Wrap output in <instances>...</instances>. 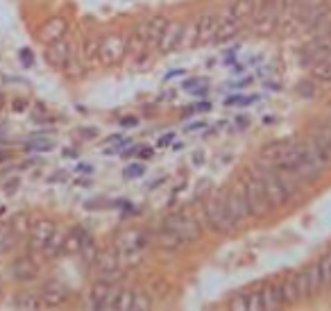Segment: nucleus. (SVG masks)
I'll list each match as a JSON object with an SVG mask.
<instances>
[{
  "label": "nucleus",
  "instance_id": "obj_54",
  "mask_svg": "<svg viewBox=\"0 0 331 311\" xmlns=\"http://www.w3.org/2000/svg\"><path fill=\"white\" fill-rule=\"evenodd\" d=\"M184 70H170L168 75H166V80H170V78H177V75H182Z\"/></svg>",
  "mask_w": 331,
  "mask_h": 311
},
{
  "label": "nucleus",
  "instance_id": "obj_47",
  "mask_svg": "<svg viewBox=\"0 0 331 311\" xmlns=\"http://www.w3.org/2000/svg\"><path fill=\"white\" fill-rule=\"evenodd\" d=\"M204 120H195V123H188L186 128H184V132H195V130H204Z\"/></svg>",
  "mask_w": 331,
  "mask_h": 311
},
{
  "label": "nucleus",
  "instance_id": "obj_48",
  "mask_svg": "<svg viewBox=\"0 0 331 311\" xmlns=\"http://www.w3.org/2000/svg\"><path fill=\"white\" fill-rule=\"evenodd\" d=\"M136 123H139V118H134V116H125V118H120V125H123V128H134Z\"/></svg>",
  "mask_w": 331,
  "mask_h": 311
},
{
  "label": "nucleus",
  "instance_id": "obj_2",
  "mask_svg": "<svg viewBox=\"0 0 331 311\" xmlns=\"http://www.w3.org/2000/svg\"><path fill=\"white\" fill-rule=\"evenodd\" d=\"M241 188L245 193L247 200V209H250V216L254 218H266L272 212V204L266 196V188L263 182L259 178V170L254 166H247L241 175Z\"/></svg>",
  "mask_w": 331,
  "mask_h": 311
},
{
  "label": "nucleus",
  "instance_id": "obj_1",
  "mask_svg": "<svg viewBox=\"0 0 331 311\" xmlns=\"http://www.w3.org/2000/svg\"><path fill=\"white\" fill-rule=\"evenodd\" d=\"M295 157H297L295 173L300 175V178H304L307 182L320 178V175L325 173V168L329 166V162H327L325 154L320 152V148L313 144L311 136L295 141Z\"/></svg>",
  "mask_w": 331,
  "mask_h": 311
},
{
  "label": "nucleus",
  "instance_id": "obj_3",
  "mask_svg": "<svg viewBox=\"0 0 331 311\" xmlns=\"http://www.w3.org/2000/svg\"><path fill=\"white\" fill-rule=\"evenodd\" d=\"M286 7H288V0H257L254 14H252V32L257 36L275 34Z\"/></svg>",
  "mask_w": 331,
  "mask_h": 311
},
{
  "label": "nucleus",
  "instance_id": "obj_39",
  "mask_svg": "<svg viewBox=\"0 0 331 311\" xmlns=\"http://www.w3.org/2000/svg\"><path fill=\"white\" fill-rule=\"evenodd\" d=\"M254 96H243V94H238V96H232V98H227V104H238V107H245V104H252L254 102Z\"/></svg>",
  "mask_w": 331,
  "mask_h": 311
},
{
  "label": "nucleus",
  "instance_id": "obj_53",
  "mask_svg": "<svg viewBox=\"0 0 331 311\" xmlns=\"http://www.w3.org/2000/svg\"><path fill=\"white\" fill-rule=\"evenodd\" d=\"M77 170H82V173H91L93 168H91V166H86V164H79V166H77Z\"/></svg>",
  "mask_w": 331,
  "mask_h": 311
},
{
  "label": "nucleus",
  "instance_id": "obj_5",
  "mask_svg": "<svg viewBox=\"0 0 331 311\" xmlns=\"http://www.w3.org/2000/svg\"><path fill=\"white\" fill-rule=\"evenodd\" d=\"M257 170H259V178H261V182H263V188H266V196H268V200H270L272 209H282L291 198H288V193L284 191L277 170L272 166H266V164H257Z\"/></svg>",
  "mask_w": 331,
  "mask_h": 311
},
{
  "label": "nucleus",
  "instance_id": "obj_22",
  "mask_svg": "<svg viewBox=\"0 0 331 311\" xmlns=\"http://www.w3.org/2000/svg\"><path fill=\"white\" fill-rule=\"evenodd\" d=\"M182 32H184V25L182 23H168V28L163 30L161 39H159L157 48L161 50L163 54L173 52V50L179 48V39H182Z\"/></svg>",
  "mask_w": 331,
  "mask_h": 311
},
{
  "label": "nucleus",
  "instance_id": "obj_33",
  "mask_svg": "<svg viewBox=\"0 0 331 311\" xmlns=\"http://www.w3.org/2000/svg\"><path fill=\"white\" fill-rule=\"evenodd\" d=\"M134 304V291H127V288H120L118 300H116V309L118 311H129Z\"/></svg>",
  "mask_w": 331,
  "mask_h": 311
},
{
  "label": "nucleus",
  "instance_id": "obj_40",
  "mask_svg": "<svg viewBox=\"0 0 331 311\" xmlns=\"http://www.w3.org/2000/svg\"><path fill=\"white\" fill-rule=\"evenodd\" d=\"M204 84H202V80H198V78H191V80H184L182 82V89L184 91H191V94H195L198 89H202Z\"/></svg>",
  "mask_w": 331,
  "mask_h": 311
},
{
  "label": "nucleus",
  "instance_id": "obj_45",
  "mask_svg": "<svg viewBox=\"0 0 331 311\" xmlns=\"http://www.w3.org/2000/svg\"><path fill=\"white\" fill-rule=\"evenodd\" d=\"M20 60H23V66H32V64H34V54H32V50L30 48L20 50Z\"/></svg>",
  "mask_w": 331,
  "mask_h": 311
},
{
  "label": "nucleus",
  "instance_id": "obj_14",
  "mask_svg": "<svg viewBox=\"0 0 331 311\" xmlns=\"http://www.w3.org/2000/svg\"><path fill=\"white\" fill-rule=\"evenodd\" d=\"M68 286H66L61 280H48L43 282V286H41V302L43 306L48 309H54V306H61L66 300H68Z\"/></svg>",
  "mask_w": 331,
  "mask_h": 311
},
{
  "label": "nucleus",
  "instance_id": "obj_30",
  "mask_svg": "<svg viewBox=\"0 0 331 311\" xmlns=\"http://www.w3.org/2000/svg\"><path fill=\"white\" fill-rule=\"evenodd\" d=\"M234 10H236V16L247 23V20H252V14H254V5H257V0H236L232 2Z\"/></svg>",
  "mask_w": 331,
  "mask_h": 311
},
{
  "label": "nucleus",
  "instance_id": "obj_10",
  "mask_svg": "<svg viewBox=\"0 0 331 311\" xmlns=\"http://www.w3.org/2000/svg\"><path fill=\"white\" fill-rule=\"evenodd\" d=\"M293 148H295V141H293V138H279V141H272V144H268V146L261 148V152H259V164L279 168L288 159V154L293 152Z\"/></svg>",
  "mask_w": 331,
  "mask_h": 311
},
{
  "label": "nucleus",
  "instance_id": "obj_11",
  "mask_svg": "<svg viewBox=\"0 0 331 311\" xmlns=\"http://www.w3.org/2000/svg\"><path fill=\"white\" fill-rule=\"evenodd\" d=\"M302 64L304 66H318L322 62H329L331 60V36H316L311 44L302 46Z\"/></svg>",
  "mask_w": 331,
  "mask_h": 311
},
{
  "label": "nucleus",
  "instance_id": "obj_25",
  "mask_svg": "<svg viewBox=\"0 0 331 311\" xmlns=\"http://www.w3.org/2000/svg\"><path fill=\"white\" fill-rule=\"evenodd\" d=\"M79 254L84 259L86 266H93L95 257H98V248H95V238L91 234H86V230L82 232V241H79Z\"/></svg>",
  "mask_w": 331,
  "mask_h": 311
},
{
  "label": "nucleus",
  "instance_id": "obj_35",
  "mask_svg": "<svg viewBox=\"0 0 331 311\" xmlns=\"http://www.w3.org/2000/svg\"><path fill=\"white\" fill-rule=\"evenodd\" d=\"M311 132L320 134V136H325L327 141H331V116H329V118H320L318 123H313Z\"/></svg>",
  "mask_w": 331,
  "mask_h": 311
},
{
  "label": "nucleus",
  "instance_id": "obj_20",
  "mask_svg": "<svg viewBox=\"0 0 331 311\" xmlns=\"http://www.w3.org/2000/svg\"><path fill=\"white\" fill-rule=\"evenodd\" d=\"M11 277L16 282H34L39 277V266L32 257H18L11 264Z\"/></svg>",
  "mask_w": 331,
  "mask_h": 311
},
{
  "label": "nucleus",
  "instance_id": "obj_38",
  "mask_svg": "<svg viewBox=\"0 0 331 311\" xmlns=\"http://www.w3.org/2000/svg\"><path fill=\"white\" fill-rule=\"evenodd\" d=\"M229 309H234V311H247V296L245 293H238V296H234L232 298V302H229Z\"/></svg>",
  "mask_w": 331,
  "mask_h": 311
},
{
  "label": "nucleus",
  "instance_id": "obj_4",
  "mask_svg": "<svg viewBox=\"0 0 331 311\" xmlns=\"http://www.w3.org/2000/svg\"><path fill=\"white\" fill-rule=\"evenodd\" d=\"M204 216H207V225L218 234H232L236 230L234 220L229 218V212L225 207L223 196H213L204 204Z\"/></svg>",
  "mask_w": 331,
  "mask_h": 311
},
{
  "label": "nucleus",
  "instance_id": "obj_56",
  "mask_svg": "<svg viewBox=\"0 0 331 311\" xmlns=\"http://www.w3.org/2000/svg\"><path fill=\"white\" fill-rule=\"evenodd\" d=\"M322 2H325V5H327V7H331V0H322Z\"/></svg>",
  "mask_w": 331,
  "mask_h": 311
},
{
  "label": "nucleus",
  "instance_id": "obj_41",
  "mask_svg": "<svg viewBox=\"0 0 331 311\" xmlns=\"http://www.w3.org/2000/svg\"><path fill=\"white\" fill-rule=\"evenodd\" d=\"M297 91H300V96H304V98H313V96H316V86H313V82H309V80H304V82L297 86Z\"/></svg>",
  "mask_w": 331,
  "mask_h": 311
},
{
  "label": "nucleus",
  "instance_id": "obj_34",
  "mask_svg": "<svg viewBox=\"0 0 331 311\" xmlns=\"http://www.w3.org/2000/svg\"><path fill=\"white\" fill-rule=\"evenodd\" d=\"M152 306V302H150V296L143 291H134V304H132V311H145Z\"/></svg>",
  "mask_w": 331,
  "mask_h": 311
},
{
  "label": "nucleus",
  "instance_id": "obj_13",
  "mask_svg": "<svg viewBox=\"0 0 331 311\" xmlns=\"http://www.w3.org/2000/svg\"><path fill=\"white\" fill-rule=\"evenodd\" d=\"M54 230H57V222L48 220V218H43V220H39V222L32 225V228H30V238H27V250H30V254L45 250V246L50 243Z\"/></svg>",
  "mask_w": 331,
  "mask_h": 311
},
{
  "label": "nucleus",
  "instance_id": "obj_43",
  "mask_svg": "<svg viewBox=\"0 0 331 311\" xmlns=\"http://www.w3.org/2000/svg\"><path fill=\"white\" fill-rule=\"evenodd\" d=\"M11 228L16 230V232H27V216L25 214H18V216L14 218V225Z\"/></svg>",
  "mask_w": 331,
  "mask_h": 311
},
{
  "label": "nucleus",
  "instance_id": "obj_32",
  "mask_svg": "<svg viewBox=\"0 0 331 311\" xmlns=\"http://www.w3.org/2000/svg\"><path fill=\"white\" fill-rule=\"evenodd\" d=\"M311 75L320 82H331V60L329 62H322V64L313 66L311 68Z\"/></svg>",
  "mask_w": 331,
  "mask_h": 311
},
{
  "label": "nucleus",
  "instance_id": "obj_24",
  "mask_svg": "<svg viewBox=\"0 0 331 311\" xmlns=\"http://www.w3.org/2000/svg\"><path fill=\"white\" fill-rule=\"evenodd\" d=\"M16 309H25V311H36L43 306L41 302V293H30V291H20L16 293V302H14Z\"/></svg>",
  "mask_w": 331,
  "mask_h": 311
},
{
  "label": "nucleus",
  "instance_id": "obj_12",
  "mask_svg": "<svg viewBox=\"0 0 331 311\" xmlns=\"http://www.w3.org/2000/svg\"><path fill=\"white\" fill-rule=\"evenodd\" d=\"M220 14V25H218V32H216V44H227V41H232L234 36L238 34V32L243 30V20L236 16V10H234V5H227L223 12H218Z\"/></svg>",
  "mask_w": 331,
  "mask_h": 311
},
{
  "label": "nucleus",
  "instance_id": "obj_15",
  "mask_svg": "<svg viewBox=\"0 0 331 311\" xmlns=\"http://www.w3.org/2000/svg\"><path fill=\"white\" fill-rule=\"evenodd\" d=\"M218 25H220V14L216 10H209L195 20V30H198V46H207L216 39Z\"/></svg>",
  "mask_w": 331,
  "mask_h": 311
},
{
  "label": "nucleus",
  "instance_id": "obj_28",
  "mask_svg": "<svg viewBox=\"0 0 331 311\" xmlns=\"http://www.w3.org/2000/svg\"><path fill=\"white\" fill-rule=\"evenodd\" d=\"M64 238H66V232H59V228L54 230L52 238H50V243L45 246V250H43L45 257H48V259H54L57 254H61V248H64Z\"/></svg>",
  "mask_w": 331,
  "mask_h": 311
},
{
  "label": "nucleus",
  "instance_id": "obj_55",
  "mask_svg": "<svg viewBox=\"0 0 331 311\" xmlns=\"http://www.w3.org/2000/svg\"><path fill=\"white\" fill-rule=\"evenodd\" d=\"M14 109H16V112H20V109H25V100H20V102H14Z\"/></svg>",
  "mask_w": 331,
  "mask_h": 311
},
{
  "label": "nucleus",
  "instance_id": "obj_49",
  "mask_svg": "<svg viewBox=\"0 0 331 311\" xmlns=\"http://www.w3.org/2000/svg\"><path fill=\"white\" fill-rule=\"evenodd\" d=\"M173 136H175V134H166V136H161V138H159V141H157V144H159V148H166V146H170V144H173Z\"/></svg>",
  "mask_w": 331,
  "mask_h": 311
},
{
  "label": "nucleus",
  "instance_id": "obj_21",
  "mask_svg": "<svg viewBox=\"0 0 331 311\" xmlns=\"http://www.w3.org/2000/svg\"><path fill=\"white\" fill-rule=\"evenodd\" d=\"M261 300H263V309L266 311H277L284 306V298H282V286L279 282H266L261 286Z\"/></svg>",
  "mask_w": 331,
  "mask_h": 311
},
{
  "label": "nucleus",
  "instance_id": "obj_51",
  "mask_svg": "<svg viewBox=\"0 0 331 311\" xmlns=\"http://www.w3.org/2000/svg\"><path fill=\"white\" fill-rule=\"evenodd\" d=\"M202 162H204V154H202V152H195V154H193V164H195V166H200Z\"/></svg>",
  "mask_w": 331,
  "mask_h": 311
},
{
  "label": "nucleus",
  "instance_id": "obj_26",
  "mask_svg": "<svg viewBox=\"0 0 331 311\" xmlns=\"http://www.w3.org/2000/svg\"><path fill=\"white\" fill-rule=\"evenodd\" d=\"M154 243H157L159 248H163V250H177V248L182 246V238H179L175 232H170L168 228H161L157 232V236H154Z\"/></svg>",
  "mask_w": 331,
  "mask_h": 311
},
{
  "label": "nucleus",
  "instance_id": "obj_18",
  "mask_svg": "<svg viewBox=\"0 0 331 311\" xmlns=\"http://www.w3.org/2000/svg\"><path fill=\"white\" fill-rule=\"evenodd\" d=\"M66 30H68L66 20L61 18V16H54V18H48L43 25H41L36 36H39L41 44H52V41H57V39H64Z\"/></svg>",
  "mask_w": 331,
  "mask_h": 311
},
{
  "label": "nucleus",
  "instance_id": "obj_27",
  "mask_svg": "<svg viewBox=\"0 0 331 311\" xmlns=\"http://www.w3.org/2000/svg\"><path fill=\"white\" fill-rule=\"evenodd\" d=\"M282 286V298H284V304H295L300 302V293H297V284H295V275H288L279 282Z\"/></svg>",
  "mask_w": 331,
  "mask_h": 311
},
{
  "label": "nucleus",
  "instance_id": "obj_44",
  "mask_svg": "<svg viewBox=\"0 0 331 311\" xmlns=\"http://www.w3.org/2000/svg\"><path fill=\"white\" fill-rule=\"evenodd\" d=\"M30 150H34V152H48V150H52V144L50 141H36V144L30 146Z\"/></svg>",
  "mask_w": 331,
  "mask_h": 311
},
{
  "label": "nucleus",
  "instance_id": "obj_42",
  "mask_svg": "<svg viewBox=\"0 0 331 311\" xmlns=\"http://www.w3.org/2000/svg\"><path fill=\"white\" fill-rule=\"evenodd\" d=\"M98 52H100V39H91L86 44V57L93 60V57H98Z\"/></svg>",
  "mask_w": 331,
  "mask_h": 311
},
{
  "label": "nucleus",
  "instance_id": "obj_52",
  "mask_svg": "<svg viewBox=\"0 0 331 311\" xmlns=\"http://www.w3.org/2000/svg\"><path fill=\"white\" fill-rule=\"evenodd\" d=\"M195 109H200V112H202V109H204V112H209L211 104H209V102H198V104H195Z\"/></svg>",
  "mask_w": 331,
  "mask_h": 311
},
{
  "label": "nucleus",
  "instance_id": "obj_16",
  "mask_svg": "<svg viewBox=\"0 0 331 311\" xmlns=\"http://www.w3.org/2000/svg\"><path fill=\"white\" fill-rule=\"evenodd\" d=\"M93 264H95V270H98L100 280L114 282L116 277H118V254H116L111 248L98 252V257H95Z\"/></svg>",
  "mask_w": 331,
  "mask_h": 311
},
{
  "label": "nucleus",
  "instance_id": "obj_7",
  "mask_svg": "<svg viewBox=\"0 0 331 311\" xmlns=\"http://www.w3.org/2000/svg\"><path fill=\"white\" fill-rule=\"evenodd\" d=\"M223 198H225V207H227L229 218L234 220V225H236V228L243 225V222L247 220V216H250V209H247V200H245V193H243V188H241V182L225 188Z\"/></svg>",
  "mask_w": 331,
  "mask_h": 311
},
{
  "label": "nucleus",
  "instance_id": "obj_36",
  "mask_svg": "<svg viewBox=\"0 0 331 311\" xmlns=\"http://www.w3.org/2000/svg\"><path fill=\"white\" fill-rule=\"evenodd\" d=\"M263 309V300H261V288L252 291L247 296V311H261Z\"/></svg>",
  "mask_w": 331,
  "mask_h": 311
},
{
  "label": "nucleus",
  "instance_id": "obj_17",
  "mask_svg": "<svg viewBox=\"0 0 331 311\" xmlns=\"http://www.w3.org/2000/svg\"><path fill=\"white\" fill-rule=\"evenodd\" d=\"M45 62L54 68H66L70 60V44L64 39H57L52 44H45V52H43Z\"/></svg>",
  "mask_w": 331,
  "mask_h": 311
},
{
  "label": "nucleus",
  "instance_id": "obj_50",
  "mask_svg": "<svg viewBox=\"0 0 331 311\" xmlns=\"http://www.w3.org/2000/svg\"><path fill=\"white\" fill-rule=\"evenodd\" d=\"M139 157L141 159H150V157H152V148H139Z\"/></svg>",
  "mask_w": 331,
  "mask_h": 311
},
{
  "label": "nucleus",
  "instance_id": "obj_9",
  "mask_svg": "<svg viewBox=\"0 0 331 311\" xmlns=\"http://www.w3.org/2000/svg\"><path fill=\"white\" fill-rule=\"evenodd\" d=\"M295 284H297V293H300V300H311L318 293L322 291V282H320V270H318V264L313 266H304L300 272L295 275Z\"/></svg>",
  "mask_w": 331,
  "mask_h": 311
},
{
  "label": "nucleus",
  "instance_id": "obj_29",
  "mask_svg": "<svg viewBox=\"0 0 331 311\" xmlns=\"http://www.w3.org/2000/svg\"><path fill=\"white\" fill-rule=\"evenodd\" d=\"M82 232H84V230L77 228L75 232L66 234V238H64V248H61V254H75V252H79V241H82Z\"/></svg>",
  "mask_w": 331,
  "mask_h": 311
},
{
  "label": "nucleus",
  "instance_id": "obj_37",
  "mask_svg": "<svg viewBox=\"0 0 331 311\" xmlns=\"http://www.w3.org/2000/svg\"><path fill=\"white\" fill-rule=\"evenodd\" d=\"M143 173H145L143 164H129V166L125 168V178H127V180H136V178H141Z\"/></svg>",
  "mask_w": 331,
  "mask_h": 311
},
{
  "label": "nucleus",
  "instance_id": "obj_31",
  "mask_svg": "<svg viewBox=\"0 0 331 311\" xmlns=\"http://www.w3.org/2000/svg\"><path fill=\"white\" fill-rule=\"evenodd\" d=\"M318 270H320L322 288H329L331 286V250L327 254H322V259L318 262Z\"/></svg>",
  "mask_w": 331,
  "mask_h": 311
},
{
  "label": "nucleus",
  "instance_id": "obj_19",
  "mask_svg": "<svg viewBox=\"0 0 331 311\" xmlns=\"http://www.w3.org/2000/svg\"><path fill=\"white\" fill-rule=\"evenodd\" d=\"M148 52V25H134L132 34L127 36V54L129 57H143Z\"/></svg>",
  "mask_w": 331,
  "mask_h": 311
},
{
  "label": "nucleus",
  "instance_id": "obj_6",
  "mask_svg": "<svg viewBox=\"0 0 331 311\" xmlns=\"http://www.w3.org/2000/svg\"><path fill=\"white\" fill-rule=\"evenodd\" d=\"M163 228H168L170 232L177 234V236L182 238V243H193L202 236V228L198 225V220L184 212H175V214H170V216H166Z\"/></svg>",
  "mask_w": 331,
  "mask_h": 311
},
{
  "label": "nucleus",
  "instance_id": "obj_23",
  "mask_svg": "<svg viewBox=\"0 0 331 311\" xmlns=\"http://www.w3.org/2000/svg\"><path fill=\"white\" fill-rule=\"evenodd\" d=\"M168 23L170 20L163 14H154L150 20H145V25H148V50L154 48V46H159V39H161L163 30L168 28Z\"/></svg>",
  "mask_w": 331,
  "mask_h": 311
},
{
  "label": "nucleus",
  "instance_id": "obj_8",
  "mask_svg": "<svg viewBox=\"0 0 331 311\" xmlns=\"http://www.w3.org/2000/svg\"><path fill=\"white\" fill-rule=\"evenodd\" d=\"M125 54H127V39H123V34L114 32V34H109V36H104V39H100L98 60L102 62L104 66L118 64Z\"/></svg>",
  "mask_w": 331,
  "mask_h": 311
},
{
  "label": "nucleus",
  "instance_id": "obj_46",
  "mask_svg": "<svg viewBox=\"0 0 331 311\" xmlns=\"http://www.w3.org/2000/svg\"><path fill=\"white\" fill-rule=\"evenodd\" d=\"M320 0H291V7H311Z\"/></svg>",
  "mask_w": 331,
  "mask_h": 311
}]
</instances>
